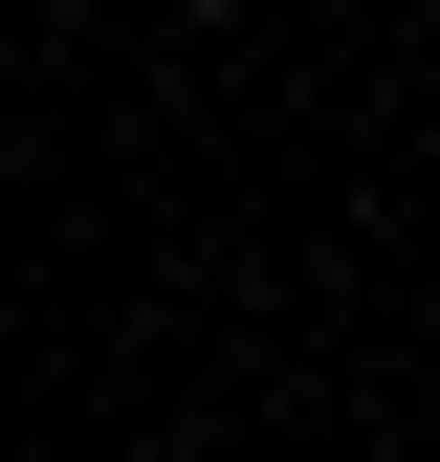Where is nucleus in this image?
<instances>
[{
  "instance_id": "f257e3e1",
  "label": "nucleus",
  "mask_w": 440,
  "mask_h": 462,
  "mask_svg": "<svg viewBox=\"0 0 440 462\" xmlns=\"http://www.w3.org/2000/svg\"><path fill=\"white\" fill-rule=\"evenodd\" d=\"M177 23H243V0H177Z\"/></svg>"
}]
</instances>
